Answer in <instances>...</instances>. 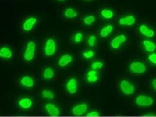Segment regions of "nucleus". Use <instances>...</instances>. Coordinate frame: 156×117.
I'll use <instances>...</instances> for the list:
<instances>
[{"label":"nucleus","mask_w":156,"mask_h":117,"mask_svg":"<svg viewBox=\"0 0 156 117\" xmlns=\"http://www.w3.org/2000/svg\"><path fill=\"white\" fill-rule=\"evenodd\" d=\"M37 51V42L33 39H29L26 41L22 53L23 62L30 63L35 58Z\"/></svg>","instance_id":"obj_1"},{"label":"nucleus","mask_w":156,"mask_h":117,"mask_svg":"<svg viewBox=\"0 0 156 117\" xmlns=\"http://www.w3.org/2000/svg\"><path fill=\"white\" fill-rule=\"evenodd\" d=\"M36 101V98L33 96H19L15 98L14 106L18 109L28 111L34 106Z\"/></svg>","instance_id":"obj_2"},{"label":"nucleus","mask_w":156,"mask_h":117,"mask_svg":"<svg viewBox=\"0 0 156 117\" xmlns=\"http://www.w3.org/2000/svg\"><path fill=\"white\" fill-rule=\"evenodd\" d=\"M58 42L54 37H49L45 39L43 46V54L46 58H51L56 54L58 50Z\"/></svg>","instance_id":"obj_3"},{"label":"nucleus","mask_w":156,"mask_h":117,"mask_svg":"<svg viewBox=\"0 0 156 117\" xmlns=\"http://www.w3.org/2000/svg\"><path fill=\"white\" fill-rule=\"evenodd\" d=\"M44 112L45 115L50 116H58L61 115L60 107L52 101H46L44 105Z\"/></svg>","instance_id":"obj_4"},{"label":"nucleus","mask_w":156,"mask_h":117,"mask_svg":"<svg viewBox=\"0 0 156 117\" xmlns=\"http://www.w3.org/2000/svg\"><path fill=\"white\" fill-rule=\"evenodd\" d=\"M38 21L37 18L36 16H29L22 22L21 29L22 31L25 33H29L34 30Z\"/></svg>","instance_id":"obj_5"},{"label":"nucleus","mask_w":156,"mask_h":117,"mask_svg":"<svg viewBox=\"0 0 156 117\" xmlns=\"http://www.w3.org/2000/svg\"><path fill=\"white\" fill-rule=\"evenodd\" d=\"M19 84L21 87L27 89H31L35 87L36 80L33 76L29 75H24L19 79Z\"/></svg>","instance_id":"obj_6"},{"label":"nucleus","mask_w":156,"mask_h":117,"mask_svg":"<svg viewBox=\"0 0 156 117\" xmlns=\"http://www.w3.org/2000/svg\"><path fill=\"white\" fill-rule=\"evenodd\" d=\"M14 55V51L12 47L3 45L0 47V58L5 61H10Z\"/></svg>","instance_id":"obj_7"},{"label":"nucleus","mask_w":156,"mask_h":117,"mask_svg":"<svg viewBox=\"0 0 156 117\" xmlns=\"http://www.w3.org/2000/svg\"><path fill=\"white\" fill-rule=\"evenodd\" d=\"M78 83L76 78L72 77L67 80L65 84V90L68 94H74L77 92Z\"/></svg>","instance_id":"obj_8"},{"label":"nucleus","mask_w":156,"mask_h":117,"mask_svg":"<svg viewBox=\"0 0 156 117\" xmlns=\"http://www.w3.org/2000/svg\"><path fill=\"white\" fill-rule=\"evenodd\" d=\"M73 60V57L70 54L66 53L62 54L57 58V66L60 68H65L70 65Z\"/></svg>","instance_id":"obj_9"},{"label":"nucleus","mask_w":156,"mask_h":117,"mask_svg":"<svg viewBox=\"0 0 156 117\" xmlns=\"http://www.w3.org/2000/svg\"><path fill=\"white\" fill-rule=\"evenodd\" d=\"M136 103L138 105L142 107H148L154 104V99L150 96L140 95L137 96Z\"/></svg>","instance_id":"obj_10"},{"label":"nucleus","mask_w":156,"mask_h":117,"mask_svg":"<svg viewBox=\"0 0 156 117\" xmlns=\"http://www.w3.org/2000/svg\"><path fill=\"white\" fill-rule=\"evenodd\" d=\"M119 88L121 91L127 95H131L135 91V86L133 83L126 80L121 81Z\"/></svg>","instance_id":"obj_11"},{"label":"nucleus","mask_w":156,"mask_h":117,"mask_svg":"<svg viewBox=\"0 0 156 117\" xmlns=\"http://www.w3.org/2000/svg\"><path fill=\"white\" fill-rule=\"evenodd\" d=\"M41 76L42 79L44 81L52 80L56 76V71L53 67L46 66L43 69Z\"/></svg>","instance_id":"obj_12"},{"label":"nucleus","mask_w":156,"mask_h":117,"mask_svg":"<svg viewBox=\"0 0 156 117\" xmlns=\"http://www.w3.org/2000/svg\"><path fill=\"white\" fill-rule=\"evenodd\" d=\"M88 107L86 103H82L74 106L71 109L72 115L75 116H81L87 112Z\"/></svg>","instance_id":"obj_13"},{"label":"nucleus","mask_w":156,"mask_h":117,"mask_svg":"<svg viewBox=\"0 0 156 117\" xmlns=\"http://www.w3.org/2000/svg\"><path fill=\"white\" fill-rule=\"evenodd\" d=\"M129 69L133 73L142 74L146 72L147 68L143 62H132L129 65Z\"/></svg>","instance_id":"obj_14"},{"label":"nucleus","mask_w":156,"mask_h":117,"mask_svg":"<svg viewBox=\"0 0 156 117\" xmlns=\"http://www.w3.org/2000/svg\"><path fill=\"white\" fill-rule=\"evenodd\" d=\"M40 97L43 100L46 101H52L56 98L55 92L51 89H43L40 92Z\"/></svg>","instance_id":"obj_15"},{"label":"nucleus","mask_w":156,"mask_h":117,"mask_svg":"<svg viewBox=\"0 0 156 117\" xmlns=\"http://www.w3.org/2000/svg\"><path fill=\"white\" fill-rule=\"evenodd\" d=\"M126 36L124 35L121 34L117 36L112 39L111 43V47L112 48L117 49L119 48L122 44L126 41Z\"/></svg>","instance_id":"obj_16"},{"label":"nucleus","mask_w":156,"mask_h":117,"mask_svg":"<svg viewBox=\"0 0 156 117\" xmlns=\"http://www.w3.org/2000/svg\"><path fill=\"white\" fill-rule=\"evenodd\" d=\"M136 21V19L134 16L129 15L121 18L119 22L121 26H130L134 24Z\"/></svg>","instance_id":"obj_17"},{"label":"nucleus","mask_w":156,"mask_h":117,"mask_svg":"<svg viewBox=\"0 0 156 117\" xmlns=\"http://www.w3.org/2000/svg\"><path fill=\"white\" fill-rule=\"evenodd\" d=\"M139 30L143 35L146 37H154L155 33L146 25H142L139 28Z\"/></svg>","instance_id":"obj_18"},{"label":"nucleus","mask_w":156,"mask_h":117,"mask_svg":"<svg viewBox=\"0 0 156 117\" xmlns=\"http://www.w3.org/2000/svg\"><path fill=\"white\" fill-rule=\"evenodd\" d=\"M86 79L88 83H96L99 79L97 71L93 70V69L89 71L86 75Z\"/></svg>","instance_id":"obj_19"},{"label":"nucleus","mask_w":156,"mask_h":117,"mask_svg":"<svg viewBox=\"0 0 156 117\" xmlns=\"http://www.w3.org/2000/svg\"><path fill=\"white\" fill-rule=\"evenodd\" d=\"M78 12L76 10L72 8H68L65 9L63 12V16L65 18L70 19L77 17Z\"/></svg>","instance_id":"obj_20"},{"label":"nucleus","mask_w":156,"mask_h":117,"mask_svg":"<svg viewBox=\"0 0 156 117\" xmlns=\"http://www.w3.org/2000/svg\"><path fill=\"white\" fill-rule=\"evenodd\" d=\"M145 50L149 52H153L155 50V44L153 41L149 40H144L143 42Z\"/></svg>","instance_id":"obj_21"},{"label":"nucleus","mask_w":156,"mask_h":117,"mask_svg":"<svg viewBox=\"0 0 156 117\" xmlns=\"http://www.w3.org/2000/svg\"><path fill=\"white\" fill-rule=\"evenodd\" d=\"M113 30V27L111 25H108L103 27L100 31V35L102 37H108L112 33Z\"/></svg>","instance_id":"obj_22"},{"label":"nucleus","mask_w":156,"mask_h":117,"mask_svg":"<svg viewBox=\"0 0 156 117\" xmlns=\"http://www.w3.org/2000/svg\"><path fill=\"white\" fill-rule=\"evenodd\" d=\"M101 15L104 19H109L113 17L114 13L111 10L104 9L101 11Z\"/></svg>","instance_id":"obj_23"},{"label":"nucleus","mask_w":156,"mask_h":117,"mask_svg":"<svg viewBox=\"0 0 156 117\" xmlns=\"http://www.w3.org/2000/svg\"><path fill=\"white\" fill-rule=\"evenodd\" d=\"M96 19L93 15H88L83 19V22L87 26H90L95 22Z\"/></svg>","instance_id":"obj_24"},{"label":"nucleus","mask_w":156,"mask_h":117,"mask_svg":"<svg viewBox=\"0 0 156 117\" xmlns=\"http://www.w3.org/2000/svg\"><path fill=\"white\" fill-rule=\"evenodd\" d=\"M104 66L102 62L100 61H97L93 62L90 66L92 69L96 71L101 69Z\"/></svg>","instance_id":"obj_25"},{"label":"nucleus","mask_w":156,"mask_h":117,"mask_svg":"<svg viewBox=\"0 0 156 117\" xmlns=\"http://www.w3.org/2000/svg\"><path fill=\"white\" fill-rule=\"evenodd\" d=\"M83 33L78 32L75 33L73 35V40L74 43L78 44L80 43L83 40Z\"/></svg>","instance_id":"obj_26"},{"label":"nucleus","mask_w":156,"mask_h":117,"mask_svg":"<svg viewBox=\"0 0 156 117\" xmlns=\"http://www.w3.org/2000/svg\"><path fill=\"white\" fill-rule=\"evenodd\" d=\"M97 41V37L94 35H91L89 37L87 41V44L90 47H94L96 44Z\"/></svg>","instance_id":"obj_27"},{"label":"nucleus","mask_w":156,"mask_h":117,"mask_svg":"<svg viewBox=\"0 0 156 117\" xmlns=\"http://www.w3.org/2000/svg\"><path fill=\"white\" fill-rule=\"evenodd\" d=\"M83 58L89 59L94 56V52L92 50H88V51H83Z\"/></svg>","instance_id":"obj_28"},{"label":"nucleus","mask_w":156,"mask_h":117,"mask_svg":"<svg viewBox=\"0 0 156 117\" xmlns=\"http://www.w3.org/2000/svg\"><path fill=\"white\" fill-rule=\"evenodd\" d=\"M149 61L154 65L156 64V54L155 53L150 54L148 56Z\"/></svg>","instance_id":"obj_29"},{"label":"nucleus","mask_w":156,"mask_h":117,"mask_svg":"<svg viewBox=\"0 0 156 117\" xmlns=\"http://www.w3.org/2000/svg\"><path fill=\"white\" fill-rule=\"evenodd\" d=\"M86 115L88 117H98L100 116V114L98 111H94L87 113Z\"/></svg>","instance_id":"obj_30"},{"label":"nucleus","mask_w":156,"mask_h":117,"mask_svg":"<svg viewBox=\"0 0 156 117\" xmlns=\"http://www.w3.org/2000/svg\"><path fill=\"white\" fill-rule=\"evenodd\" d=\"M151 85L152 86L153 88L154 89V90H156V80L155 79H153V80L151 82Z\"/></svg>","instance_id":"obj_31"},{"label":"nucleus","mask_w":156,"mask_h":117,"mask_svg":"<svg viewBox=\"0 0 156 117\" xmlns=\"http://www.w3.org/2000/svg\"><path fill=\"white\" fill-rule=\"evenodd\" d=\"M146 116H155V115L153 113H150V114H146V115H145Z\"/></svg>","instance_id":"obj_32"},{"label":"nucleus","mask_w":156,"mask_h":117,"mask_svg":"<svg viewBox=\"0 0 156 117\" xmlns=\"http://www.w3.org/2000/svg\"><path fill=\"white\" fill-rule=\"evenodd\" d=\"M57 1H61V2H62V1H66V0H57Z\"/></svg>","instance_id":"obj_33"},{"label":"nucleus","mask_w":156,"mask_h":117,"mask_svg":"<svg viewBox=\"0 0 156 117\" xmlns=\"http://www.w3.org/2000/svg\"><path fill=\"white\" fill-rule=\"evenodd\" d=\"M86 1H90V0H86Z\"/></svg>","instance_id":"obj_34"}]
</instances>
